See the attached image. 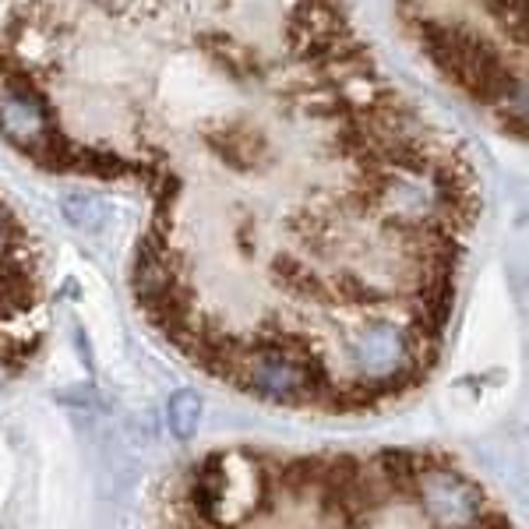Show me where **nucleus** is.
<instances>
[{
  "label": "nucleus",
  "instance_id": "obj_1",
  "mask_svg": "<svg viewBox=\"0 0 529 529\" xmlns=\"http://www.w3.org/2000/svg\"><path fill=\"white\" fill-rule=\"evenodd\" d=\"M0 142L138 198V311L230 392L357 417L438 367L480 177L350 0H0Z\"/></svg>",
  "mask_w": 529,
  "mask_h": 529
},
{
  "label": "nucleus",
  "instance_id": "obj_4",
  "mask_svg": "<svg viewBox=\"0 0 529 529\" xmlns=\"http://www.w3.org/2000/svg\"><path fill=\"white\" fill-rule=\"evenodd\" d=\"M8 226H11V209H8V198L0 194V254H4V244H8Z\"/></svg>",
  "mask_w": 529,
  "mask_h": 529
},
{
  "label": "nucleus",
  "instance_id": "obj_3",
  "mask_svg": "<svg viewBox=\"0 0 529 529\" xmlns=\"http://www.w3.org/2000/svg\"><path fill=\"white\" fill-rule=\"evenodd\" d=\"M427 68L501 135H526V0H395Z\"/></svg>",
  "mask_w": 529,
  "mask_h": 529
},
{
  "label": "nucleus",
  "instance_id": "obj_2",
  "mask_svg": "<svg viewBox=\"0 0 529 529\" xmlns=\"http://www.w3.org/2000/svg\"><path fill=\"white\" fill-rule=\"evenodd\" d=\"M156 529H515V522L438 448L230 445L194 459L166 487Z\"/></svg>",
  "mask_w": 529,
  "mask_h": 529
}]
</instances>
